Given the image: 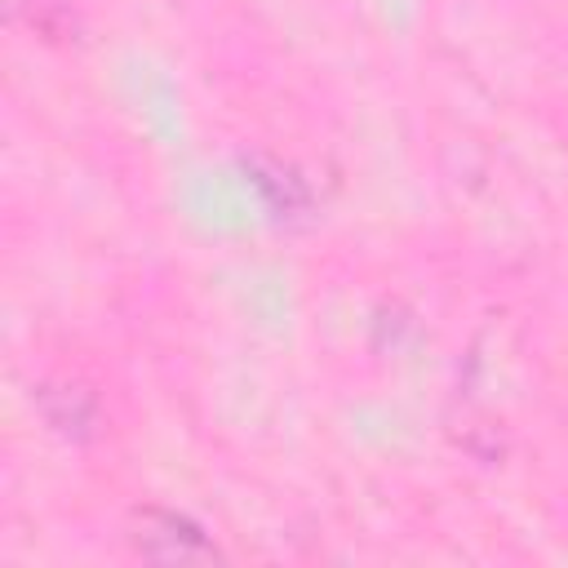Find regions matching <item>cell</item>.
<instances>
[{
  "label": "cell",
  "instance_id": "cell-3",
  "mask_svg": "<svg viewBox=\"0 0 568 568\" xmlns=\"http://www.w3.org/2000/svg\"><path fill=\"white\" fill-rule=\"evenodd\" d=\"M9 9L49 44H71L80 36V18L67 0H9Z\"/></svg>",
  "mask_w": 568,
  "mask_h": 568
},
{
  "label": "cell",
  "instance_id": "cell-1",
  "mask_svg": "<svg viewBox=\"0 0 568 568\" xmlns=\"http://www.w3.org/2000/svg\"><path fill=\"white\" fill-rule=\"evenodd\" d=\"M133 541H138L142 555H151L160 564H200V559L217 555L191 519H178V515H164V510H146Z\"/></svg>",
  "mask_w": 568,
  "mask_h": 568
},
{
  "label": "cell",
  "instance_id": "cell-2",
  "mask_svg": "<svg viewBox=\"0 0 568 568\" xmlns=\"http://www.w3.org/2000/svg\"><path fill=\"white\" fill-rule=\"evenodd\" d=\"M36 404H40V413H44V422L58 430V435H67V439H89V435H98V399L80 386V382H44L40 390H36Z\"/></svg>",
  "mask_w": 568,
  "mask_h": 568
}]
</instances>
